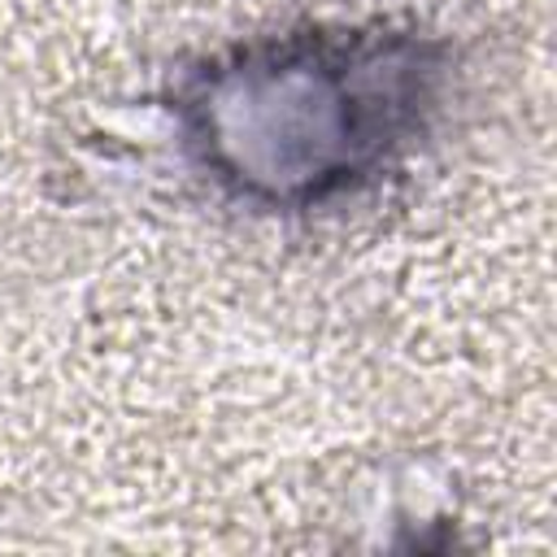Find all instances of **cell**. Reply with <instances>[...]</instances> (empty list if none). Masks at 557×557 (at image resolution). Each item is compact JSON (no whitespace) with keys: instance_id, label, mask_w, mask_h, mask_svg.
<instances>
[{"instance_id":"1","label":"cell","mask_w":557,"mask_h":557,"mask_svg":"<svg viewBox=\"0 0 557 557\" xmlns=\"http://www.w3.org/2000/svg\"><path fill=\"white\" fill-rule=\"evenodd\" d=\"M461 48L409 17H318L191 57L165 87L183 170L252 218L339 209L400 174L461 91Z\"/></svg>"}]
</instances>
